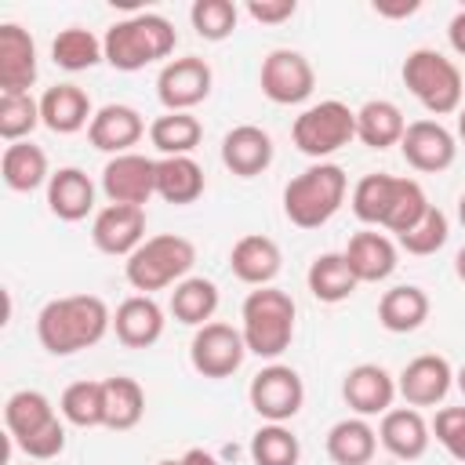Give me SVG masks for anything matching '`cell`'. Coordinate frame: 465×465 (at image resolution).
Here are the masks:
<instances>
[{
  "label": "cell",
  "mask_w": 465,
  "mask_h": 465,
  "mask_svg": "<svg viewBox=\"0 0 465 465\" xmlns=\"http://www.w3.org/2000/svg\"><path fill=\"white\" fill-rule=\"evenodd\" d=\"M113 327V312L98 294H65L51 298L36 312V338L51 356H73L91 349Z\"/></svg>",
  "instance_id": "obj_1"
},
{
  "label": "cell",
  "mask_w": 465,
  "mask_h": 465,
  "mask_svg": "<svg viewBox=\"0 0 465 465\" xmlns=\"http://www.w3.org/2000/svg\"><path fill=\"white\" fill-rule=\"evenodd\" d=\"M178 44L174 25L163 15L142 11L131 18H120L105 29L102 47H105V62L120 73H138L153 62H163Z\"/></svg>",
  "instance_id": "obj_2"
},
{
  "label": "cell",
  "mask_w": 465,
  "mask_h": 465,
  "mask_svg": "<svg viewBox=\"0 0 465 465\" xmlns=\"http://www.w3.org/2000/svg\"><path fill=\"white\" fill-rule=\"evenodd\" d=\"M345 193H349L345 171L338 163L320 160L283 185V214L298 229H320L341 211Z\"/></svg>",
  "instance_id": "obj_3"
},
{
  "label": "cell",
  "mask_w": 465,
  "mask_h": 465,
  "mask_svg": "<svg viewBox=\"0 0 465 465\" xmlns=\"http://www.w3.org/2000/svg\"><path fill=\"white\" fill-rule=\"evenodd\" d=\"M294 298L280 287H254L243 298L240 309V334L247 341V352L262 360H276L291 349L294 338Z\"/></svg>",
  "instance_id": "obj_4"
},
{
  "label": "cell",
  "mask_w": 465,
  "mask_h": 465,
  "mask_svg": "<svg viewBox=\"0 0 465 465\" xmlns=\"http://www.w3.org/2000/svg\"><path fill=\"white\" fill-rule=\"evenodd\" d=\"M193 262H196L193 240L178 232H160V236H145V243L124 262V276L138 294H153L163 287H178L189 276Z\"/></svg>",
  "instance_id": "obj_5"
},
{
  "label": "cell",
  "mask_w": 465,
  "mask_h": 465,
  "mask_svg": "<svg viewBox=\"0 0 465 465\" xmlns=\"http://www.w3.org/2000/svg\"><path fill=\"white\" fill-rule=\"evenodd\" d=\"M403 87L432 113V116H447V113H458L461 109V98H465V80H461V69L432 51V47H414L407 58H403Z\"/></svg>",
  "instance_id": "obj_6"
},
{
  "label": "cell",
  "mask_w": 465,
  "mask_h": 465,
  "mask_svg": "<svg viewBox=\"0 0 465 465\" xmlns=\"http://www.w3.org/2000/svg\"><path fill=\"white\" fill-rule=\"evenodd\" d=\"M291 138H294L298 153H305L320 163L323 156L345 149L356 138V109H349L338 98L316 102V105L302 109V116H294Z\"/></svg>",
  "instance_id": "obj_7"
},
{
  "label": "cell",
  "mask_w": 465,
  "mask_h": 465,
  "mask_svg": "<svg viewBox=\"0 0 465 465\" xmlns=\"http://www.w3.org/2000/svg\"><path fill=\"white\" fill-rule=\"evenodd\" d=\"M247 400H251V407H254L258 418L283 425V421H291V418L302 411V403H305L302 374H298L294 367H287V363H269V367H262V371L251 378Z\"/></svg>",
  "instance_id": "obj_8"
},
{
  "label": "cell",
  "mask_w": 465,
  "mask_h": 465,
  "mask_svg": "<svg viewBox=\"0 0 465 465\" xmlns=\"http://www.w3.org/2000/svg\"><path fill=\"white\" fill-rule=\"evenodd\" d=\"M262 94L276 105H302L312 87H316V69L312 62L294 51V47H276L262 58V73H258Z\"/></svg>",
  "instance_id": "obj_9"
},
{
  "label": "cell",
  "mask_w": 465,
  "mask_h": 465,
  "mask_svg": "<svg viewBox=\"0 0 465 465\" xmlns=\"http://www.w3.org/2000/svg\"><path fill=\"white\" fill-rule=\"evenodd\" d=\"M243 356H247L243 334L236 327H229V323H218V320L196 327V334L189 341V363H193V371L203 374V378H214V381L236 374L240 363H243Z\"/></svg>",
  "instance_id": "obj_10"
},
{
  "label": "cell",
  "mask_w": 465,
  "mask_h": 465,
  "mask_svg": "<svg viewBox=\"0 0 465 465\" xmlns=\"http://www.w3.org/2000/svg\"><path fill=\"white\" fill-rule=\"evenodd\" d=\"M214 73L203 58L185 54V58H171L163 62L160 76H156V98L167 113H189L193 105H200L211 94Z\"/></svg>",
  "instance_id": "obj_11"
},
{
  "label": "cell",
  "mask_w": 465,
  "mask_h": 465,
  "mask_svg": "<svg viewBox=\"0 0 465 465\" xmlns=\"http://www.w3.org/2000/svg\"><path fill=\"white\" fill-rule=\"evenodd\" d=\"M102 193L109 203H131L142 207L149 196H156V160L142 153H120L102 167Z\"/></svg>",
  "instance_id": "obj_12"
},
{
  "label": "cell",
  "mask_w": 465,
  "mask_h": 465,
  "mask_svg": "<svg viewBox=\"0 0 465 465\" xmlns=\"http://www.w3.org/2000/svg\"><path fill=\"white\" fill-rule=\"evenodd\" d=\"M91 240L102 254L131 258L145 243V207L105 203L91 222Z\"/></svg>",
  "instance_id": "obj_13"
},
{
  "label": "cell",
  "mask_w": 465,
  "mask_h": 465,
  "mask_svg": "<svg viewBox=\"0 0 465 465\" xmlns=\"http://www.w3.org/2000/svg\"><path fill=\"white\" fill-rule=\"evenodd\" d=\"M400 153L414 171L440 174V171H447L454 163L458 142L440 120H414V124H407V131L400 138Z\"/></svg>",
  "instance_id": "obj_14"
},
{
  "label": "cell",
  "mask_w": 465,
  "mask_h": 465,
  "mask_svg": "<svg viewBox=\"0 0 465 465\" xmlns=\"http://www.w3.org/2000/svg\"><path fill=\"white\" fill-rule=\"evenodd\" d=\"M396 396H400L396 378L381 363H356L341 378V400L349 403V411H356V418H374L392 411Z\"/></svg>",
  "instance_id": "obj_15"
},
{
  "label": "cell",
  "mask_w": 465,
  "mask_h": 465,
  "mask_svg": "<svg viewBox=\"0 0 465 465\" xmlns=\"http://www.w3.org/2000/svg\"><path fill=\"white\" fill-rule=\"evenodd\" d=\"M450 385H454V371L436 352L414 356L400 371V378H396V392L403 396L407 407H436V403H443V396L450 392Z\"/></svg>",
  "instance_id": "obj_16"
},
{
  "label": "cell",
  "mask_w": 465,
  "mask_h": 465,
  "mask_svg": "<svg viewBox=\"0 0 465 465\" xmlns=\"http://www.w3.org/2000/svg\"><path fill=\"white\" fill-rule=\"evenodd\" d=\"M36 84V44L18 22L0 25V94H29Z\"/></svg>",
  "instance_id": "obj_17"
},
{
  "label": "cell",
  "mask_w": 465,
  "mask_h": 465,
  "mask_svg": "<svg viewBox=\"0 0 465 465\" xmlns=\"http://www.w3.org/2000/svg\"><path fill=\"white\" fill-rule=\"evenodd\" d=\"M145 134V120L134 105H124V102H109L94 113L91 127H87V142L98 149V153H134L131 145H138Z\"/></svg>",
  "instance_id": "obj_18"
},
{
  "label": "cell",
  "mask_w": 465,
  "mask_h": 465,
  "mask_svg": "<svg viewBox=\"0 0 465 465\" xmlns=\"http://www.w3.org/2000/svg\"><path fill=\"white\" fill-rule=\"evenodd\" d=\"M163 309L156 305L153 294H131L116 305L113 312V331H116V341L127 345V349H149L163 338Z\"/></svg>",
  "instance_id": "obj_19"
},
{
  "label": "cell",
  "mask_w": 465,
  "mask_h": 465,
  "mask_svg": "<svg viewBox=\"0 0 465 465\" xmlns=\"http://www.w3.org/2000/svg\"><path fill=\"white\" fill-rule=\"evenodd\" d=\"M429 440H432V425L421 418L418 407H392L381 414V425H378V443L400 458V461H418L425 450H429Z\"/></svg>",
  "instance_id": "obj_20"
},
{
  "label": "cell",
  "mask_w": 465,
  "mask_h": 465,
  "mask_svg": "<svg viewBox=\"0 0 465 465\" xmlns=\"http://www.w3.org/2000/svg\"><path fill=\"white\" fill-rule=\"evenodd\" d=\"M222 163L236 178H258L272 163V138L258 124H240L222 138Z\"/></svg>",
  "instance_id": "obj_21"
},
{
  "label": "cell",
  "mask_w": 465,
  "mask_h": 465,
  "mask_svg": "<svg viewBox=\"0 0 465 465\" xmlns=\"http://www.w3.org/2000/svg\"><path fill=\"white\" fill-rule=\"evenodd\" d=\"M40 120L54 134H76V131L91 127L94 109H91V98H87L84 87H76V84H54V87H47L40 94Z\"/></svg>",
  "instance_id": "obj_22"
},
{
  "label": "cell",
  "mask_w": 465,
  "mask_h": 465,
  "mask_svg": "<svg viewBox=\"0 0 465 465\" xmlns=\"http://www.w3.org/2000/svg\"><path fill=\"white\" fill-rule=\"evenodd\" d=\"M229 265H232V276L251 283V287H269L276 276H280V265H283V254L276 247V240L262 236V232H247L232 243L229 251Z\"/></svg>",
  "instance_id": "obj_23"
},
{
  "label": "cell",
  "mask_w": 465,
  "mask_h": 465,
  "mask_svg": "<svg viewBox=\"0 0 465 465\" xmlns=\"http://www.w3.org/2000/svg\"><path fill=\"white\" fill-rule=\"evenodd\" d=\"M341 254H345V262L360 283H381L396 272V243L385 232L363 229V232L349 236Z\"/></svg>",
  "instance_id": "obj_24"
},
{
  "label": "cell",
  "mask_w": 465,
  "mask_h": 465,
  "mask_svg": "<svg viewBox=\"0 0 465 465\" xmlns=\"http://www.w3.org/2000/svg\"><path fill=\"white\" fill-rule=\"evenodd\" d=\"M47 207L62 222H84L94 211V182L80 167H58L47 182Z\"/></svg>",
  "instance_id": "obj_25"
},
{
  "label": "cell",
  "mask_w": 465,
  "mask_h": 465,
  "mask_svg": "<svg viewBox=\"0 0 465 465\" xmlns=\"http://www.w3.org/2000/svg\"><path fill=\"white\" fill-rule=\"evenodd\" d=\"M203 167L193 156H160L156 160V196L185 207L203 196Z\"/></svg>",
  "instance_id": "obj_26"
},
{
  "label": "cell",
  "mask_w": 465,
  "mask_h": 465,
  "mask_svg": "<svg viewBox=\"0 0 465 465\" xmlns=\"http://www.w3.org/2000/svg\"><path fill=\"white\" fill-rule=\"evenodd\" d=\"M429 294L414 283H400V287H389L378 302V323L392 334H411L418 331L425 320H429Z\"/></svg>",
  "instance_id": "obj_27"
},
{
  "label": "cell",
  "mask_w": 465,
  "mask_h": 465,
  "mask_svg": "<svg viewBox=\"0 0 465 465\" xmlns=\"http://www.w3.org/2000/svg\"><path fill=\"white\" fill-rule=\"evenodd\" d=\"M407 131V120L400 113L396 102L389 98H371L356 109V138L367 145V149H389V145H400Z\"/></svg>",
  "instance_id": "obj_28"
},
{
  "label": "cell",
  "mask_w": 465,
  "mask_h": 465,
  "mask_svg": "<svg viewBox=\"0 0 465 465\" xmlns=\"http://www.w3.org/2000/svg\"><path fill=\"white\" fill-rule=\"evenodd\" d=\"M0 174H4V185L11 193H33L40 185L51 182V171H47V153L33 142H15V145H4V156H0Z\"/></svg>",
  "instance_id": "obj_29"
},
{
  "label": "cell",
  "mask_w": 465,
  "mask_h": 465,
  "mask_svg": "<svg viewBox=\"0 0 465 465\" xmlns=\"http://www.w3.org/2000/svg\"><path fill=\"white\" fill-rule=\"evenodd\" d=\"M305 283H309L312 298L316 302H327V305H338V302L352 298L356 287H360V280L352 276V269H349V262H345L341 251L316 254L312 265H309V272H305Z\"/></svg>",
  "instance_id": "obj_30"
},
{
  "label": "cell",
  "mask_w": 465,
  "mask_h": 465,
  "mask_svg": "<svg viewBox=\"0 0 465 465\" xmlns=\"http://www.w3.org/2000/svg\"><path fill=\"white\" fill-rule=\"evenodd\" d=\"M378 450V432L367 418H341L327 432V458L334 465H367Z\"/></svg>",
  "instance_id": "obj_31"
},
{
  "label": "cell",
  "mask_w": 465,
  "mask_h": 465,
  "mask_svg": "<svg viewBox=\"0 0 465 465\" xmlns=\"http://www.w3.org/2000/svg\"><path fill=\"white\" fill-rule=\"evenodd\" d=\"M218 312V287L214 280L203 276H185L174 291H171V316L185 327H203L211 323V316Z\"/></svg>",
  "instance_id": "obj_32"
},
{
  "label": "cell",
  "mask_w": 465,
  "mask_h": 465,
  "mask_svg": "<svg viewBox=\"0 0 465 465\" xmlns=\"http://www.w3.org/2000/svg\"><path fill=\"white\" fill-rule=\"evenodd\" d=\"M200 138H203V127L193 113H163L149 124V142L160 156H193Z\"/></svg>",
  "instance_id": "obj_33"
},
{
  "label": "cell",
  "mask_w": 465,
  "mask_h": 465,
  "mask_svg": "<svg viewBox=\"0 0 465 465\" xmlns=\"http://www.w3.org/2000/svg\"><path fill=\"white\" fill-rule=\"evenodd\" d=\"M102 385H105V429L116 432L134 429L145 414V389L127 374H113Z\"/></svg>",
  "instance_id": "obj_34"
},
{
  "label": "cell",
  "mask_w": 465,
  "mask_h": 465,
  "mask_svg": "<svg viewBox=\"0 0 465 465\" xmlns=\"http://www.w3.org/2000/svg\"><path fill=\"white\" fill-rule=\"evenodd\" d=\"M51 58H54V65L65 69V73H84V69L105 62V47H102V40H98L91 29L69 25V29H62V33L51 40Z\"/></svg>",
  "instance_id": "obj_35"
},
{
  "label": "cell",
  "mask_w": 465,
  "mask_h": 465,
  "mask_svg": "<svg viewBox=\"0 0 465 465\" xmlns=\"http://www.w3.org/2000/svg\"><path fill=\"white\" fill-rule=\"evenodd\" d=\"M54 418H58V414H54L51 400H47L44 392H36V389H18V392H11L7 403H4V425H7L11 443L22 440V436H29V432H36V429H44V425L54 421Z\"/></svg>",
  "instance_id": "obj_36"
},
{
  "label": "cell",
  "mask_w": 465,
  "mask_h": 465,
  "mask_svg": "<svg viewBox=\"0 0 465 465\" xmlns=\"http://www.w3.org/2000/svg\"><path fill=\"white\" fill-rule=\"evenodd\" d=\"M58 414L76 429L105 425V385L102 381H73L58 400Z\"/></svg>",
  "instance_id": "obj_37"
},
{
  "label": "cell",
  "mask_w": 465,
  "mask_h": 465,
  "mask_svg": "<svg viewBox=\"0 0 465 465\" xmlns=\"http://www.w3.org/2000/svg\"><path fill=\"white\" fill-rule=\"evenodd\" d=\"M392 193H396V174H363V178L352 185V196H349L352 214H356L363 225H385Z\"/></svg>",
  "instance_id": "obj_38"
},
{
  "label": "cell",
  "mask_w": 465,
  "mask_h": 465,
  "mask_svg": "<svg viewBox=\"0 0 465 465\" xmlns=\"http://www.w3.org/2000/svg\"><path fill=\"white\" fill-rule=\"evenodd\" d=\"M251 458H254V465H298L302 443H298V436L287 425L265 421L251 436Z\"/></svg>",
  "instance_id": "obj_39"
},
{
  "label": "cell",
  "mask_w": 465,
  "mask_h": 465,
  "mask_svg": "<svg viewBox=\"0 0 465 465\" xmlns=\"http://www.w3.org/2000/svg\"><path fill=\"white\" fill-rule=\"evenodd\" d=\"M429 207H432V203H429L425 189H421L414 178H396V193H392V203H389V214H385V225H381V229L403 236L407 229H414V225L425 218Z\"/></svg>",
  "instance_id": "obj_40"
},
{
  "label": "cell",
  "mask_w": 465,
  "mask_h": 465,
  "mask_svg": "<svg viewBox=\"0 0 465 465\" xmlns=\"http://www.w3.org/2000/svg\"><path fill=\"white\" fill-rule=\"evenodd\" d=\"M40 124V102L33 94H0V138L7 145L29 142Z\"/></svg>",
  "instance_id": "obj_41"
},
{
  "label": "cell",
  "mask_w": 465,
  "mask_h": 465,
  "mask_svg": "<svg viewBox=\"0 0 465 465\" xmlns=\"http://www.w3.org/2000/svg\"><path fill=\"white\" fill-rule=\"evenodd\" d=\"M189 22H193L196 36L218 44V40L232 36V29L240 22V7L232 0H196L189 7Z\"/></svg>",
  "instance_id": "obj_42"
},
{
  "label": "cell",
  "mask_w": 465,
  "mask_h": 465,
  "mask_svg": "<svg viewBox=\"0 0 465 465\" xmlns=\"http://www.w3.org/2000/svg\"><path fill=\"white\" fill-rule=\"evenodd\" d=\"M447 236H450V222H447V214L432 203V207L425 211V218H421L414 229H407L403 236H396V243H400L407 254L425 258V254H436V251L447 243Z\"/></svg>",
  "instance_id": "obj_43"
},
{
  "label": "cell",
  "mask_w": 465,
  "mask_h": 465,
  "mask_svg": "<svg viewBox=\"0 0 465 465\" xmlns=\"http://www.w3.org/2000/svg\"><path fill=\"white\" fill-rule=\"evenodd\" d=\"M15 443L22 447L25 458H33V461H51V458H58V454L65 450V418H54V421H47L44 429H36V432H29V436H22V440H15Z\"/></svg>",
  "instance_id": "obj_44"
},
{
  "label": "cell",
  "mask_w": 465,
  "mask_h": 465,
  "mask_svg": "<svg viewBox=\"0 0 465 465\" xmlns=\"http://www.w3.org/2000/svg\"><path fill=\"white\" fill-rule=\"evenodd\" d=\"M432 432H436V443L454 461H465V407H440Z\"/></svg>",
  "instance_id": "obj_45"
},
{
  "label": "cell",
  "mask_w": 465,
  "mask_h": 465,
  "mask_svg": "<svg viewBox=\"0 0 465 465\" xmlns=\"http://www.w3.org/2000/svg\"><path fill=\"white\" fill-rule=\"evenodd\" d=\"M294 11H298L294 0H251L247 4V15L262 25H280V22L294 18Z\"/></svg>",
  "instance_id": "obj_46"
},
{
  "label": "cell",
  "mask_w": 465,
  "mask_h": 465,
  "mask_svg": "<svg viewBox=\"0 0 465 465\" xmlns=\"http://www.w3.org/2000/svg\"><path fill=\"white\" fill-rule=\"evenodd\" d=\"M447 40H450V47H454V51L465 58V7H461L454 18H450V25H447Z\"/></svg>",
  "instance_id": "obj_47"
},
{
  "label": "cell",
  "mask_w": 465,
  "mask_h": 465,
  "mask_svg": "<svg viewBox=\"0 0 465 465\" xmlns=\"http://www.w3.org/2000/svg\"><path fill=\"white\" fill-rule=\"evenodd\" d=\"M374 11L385 15V18H403V15L418 11V0H411V4H374Z\"/></svg>",
  "instance_id": "obj_48"
},
{
  "label": "cell",
  "mask_w": 465,
  "mask_h": 465,
  "mask_svg": "<svg viewBox=\"0 0 465 465\" xmlns=\"http://www.w3.org/2000/svg\"><path fill=\"white\" fill-rule=\"evenodd\" d=\"M178 461H182V465H218V458H214L211 450H203V447H193V450H185Z\"/></svg>",
  "instance_id": "obj_49"
},
{
  "label": "cell",
  "mask_w": 465,
  "mask_h": 465,
  "mask_svg": "<svg viewBox=\"0 0 465 465\" xmlns=\"http://www.w3.org/2000/svg\"><path fill=\"white\" fill-rule=\"evenodd\" d=\"M454 276H458V280L465 283V247H461V251L454 254Z\"/></svg>",
  "instance_id": "obj_50"
},
{
  "label": "cell",
  "mask_w": 465,
  "mask_h": 465,
  "mask_svg": "<svg viewBox=\"0 0 465 465\" xmlns=\"http://www.w3.org/2000/svg\"><path fill=\"white\" fill-rule=\"evenodd\" d=\"M454 385H458V389H461V396H465V363L458 367V374H454Z\"/></svg>",
  "instance_id": "obj_51"
},
{
  "label": "cell",
  "mask_w": 465,
  "mask_h": 465,
  "mask_svg": "<svg viewBox=\"0 0 465 465\" xmlns=\"http://www.w3.org/2000/svg\"><path fill=\"white\" fill-rule=\"evenodd\" d=\"M458 138H461V142H465V105H461V109H458Z\"/></svg>",
  "instance_id": "obj_52"
},
{
  "label": "cell",
  "mask_w": 465,
  "mask_h": 465,
  "mask_svg": "<svg viewBox=\"0 0 465 465\" xmlns=\"http://www.w3.org/2000/svg\"><path fill=\"white\" fill-rule=\"evenodd\" d=\"M458 222L465 225V193H461V200H458Z\"/></svg>",
  "instance_id": "obj_53"
},
{
  "label": "cell",
  "mask_w": 465,
  "mask_h": 465,
  "mask_svg": "<svg viewBox=\"0 0 465 465\" xmlns=\"http://www.w3.org/2000/svg\"><path fill=\"white\" fill-rule=\"evenodd\" d=\"M156 465H182L178 458H163V461H156Z\"/></svg>",
  "instance_id": "obj_54"
}]
</instances>
